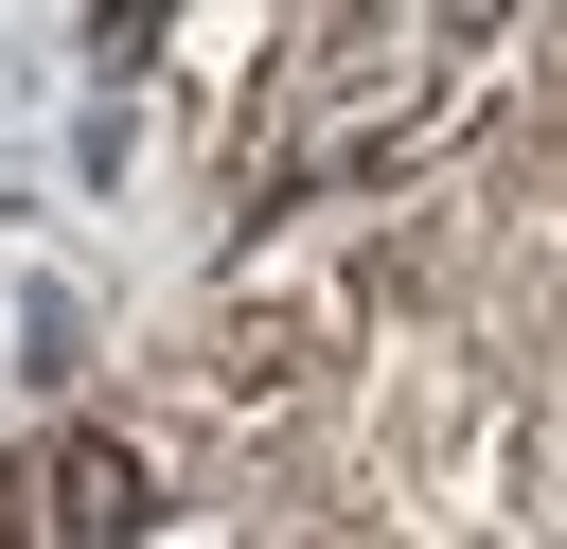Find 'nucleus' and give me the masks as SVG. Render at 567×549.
<instances>
[{
  "label": "nucleus",
  "mask_w": 567,
  "mask_h": 549,
  "mask_svg": "<svg viewBox=\"0 0 567 549\" xmlns=\"http://www.w3.org/2000/svg\"><path fill=\"white\" fill-rule=\"evenodd\" d=\"M18 496H35V549H142V531H159L124 425H53V443H18Z\"/></svg>",
  "instance_id": "obj_1"
}]
</instances>
